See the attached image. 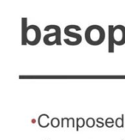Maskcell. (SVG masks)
<instances>
[{
	"mask_svg": "<svg viewBox=\"0 0 125 140\" xmlns=\"http://www.w3.org/2000/svg\"><path fill=\"white\" fill-rule=\"evenodd\" d=\"M113 43L116 46H122L125 43V27L123 25H116L112 29Z\"/></svg>",
	"mask_w": 125,
	"mask_h": 140,
	"instance_id": "2",
	"label": "cell"
},
{
	"mask_svg": "<svg viewBox=\"0 0 125 140\" xmlns=\"http://www.w3.org/2000/svg\"><path fill=\"white\" fill-rule=\"evenodd\" d=\"M113 123H114V120L112 118H107V119L105 120V126L107 127H109V128L113 127V126H114Z\"/></svg>",
	"mask_w": 125,
	"mask_h": 140,
	"instance_id": "10",
	"label": "cell"
},
{
	"mask_svg": "<svg viewBox=\"0 0 125 140\" xmlns=\"http://www.w3.org/2000/svg\"><path fill=\"white\" fill-rule=\"evenodd\" d=\"M85 126V120L83 118H77L76 119V131H78L79 128H81Z\"/></svg>",
	"mask_w": 125,
	"mask_h": 140,
	"instance_id": "6",
	"label": "cell"
},
{
	"mask_svg": "<svg viewBox=\"0 0 125 140\" xmlns=\"http://www.w3.org/2000/svg\"><path fill=\"white\" fill-rule=\"evenodd\" d=\"M105 33L102 27L98 25H91L86 29L85 39L87 42L92 46L100 45L105 41Z\"/></svg>",
	"mask_w": 125,
	"mask_h": 140,
	"instance_id": "1",
	"label": "cell"
},
{
	"mask_svg": "<svg viewBox=\"0 0 125 140\" xmlns=\"http://www.w3.org/2000/svg\"><path fill=\"white\" fill-rule=\"evenodd\" d=\"M123 117H124V115L122 114V116H121L120 118H117V119L115 120L116 127H118V128H122V127H123Z\"/></svg>",
	"mask_w": 125,
	"mask_h": 140,
	"instance_id": "7",
	"label": "cell"
},
{
	"mask_svg": "<svg viewBox=\"0 0 125 140\" xmlns=\"http://www.w3.org/2000/svg\"><path fill=\"white\" fill-rule=\"evenodd\" d=\"M103 126H104V123L103 122H98V124H97V127L98 128H101Z\"/></svg>",
	"mask_w": 125,
	"mask_h": 140,
	"instance_id": "11",
	"label": "cell"
},
{
	"mask_svg": "<svg viewBox=\"0 0 125 140\" xmlns=\"http://www.w3.org/2000/svg\"><path fill=\"white\" fill-rule=\"evenodd\" d=\"M64 34H66L67 36L72 37V38H74V39H75L74 43H72L71 46H77V45H79V44H80V42H81V40H82L81 36H80V35L78 34V33H76V32H72V31H70V29H69V26H67V27L65 28V29H64Z\"/></svg>",
	"mask_w": 125,
	"mask_h": 140,
	"instance_id": "4",
	"label": "cell"
},
{
	"mask_svg": "<svg viewBox=\"0 0 125 140\" xmlns=\"http://www.w3.org/2000/svg\"><path fill=\"white\" fill-rule=\"evenodd\" d=\"M104 121V120H103L102 118H98V119H97V123H98V122H103Z\"/></svg>",
	"mask_w": 125,
	"mask_h": 140,
	"instance_id": "12",
	"label": "cell"
},
{
	"mask_svg": "<svg viewBox=\"0 0 125 140\" xmlns=\"http://www.w3.org/2000/svg\"><path fill=\"white\" fill-rule=\"evenodd\" d=\"M86 124H87V127H89V128H92V127L94 126V125H95V120L93 119V118H88L86 121Z\"/></svg>",
	"mask_w": 125,
	"mask_h": 140,
	"instance_id": "9",
	"label": "cell"
},
{
	"mask_svg": "<svg viewBox=\"0 0 125 140\" xmlns=\"http://www.w3.org/2000/svg\"><path fill=\"white\" fill-rule=\"evenodd\" d=\"M59 124H60V121L58 120V118H52L51 120V126L53 128H57V127L59 126Z\"/></svg>",
	"mask_w": 125,
	"mask_h": 140,
	"instance_id": "8",
	"label": "cell"
},
{
	"mask_svg": "<svg viewBox=\"0 0 125 140\" xmlns=\"http://www.w3.org/2000/svg\"><path fill=\"white\" fill-rule=\"evenodd\" d=\"M27 34H31V40L28 41L31 45H36L40 42V37H41V34H40V30L37 26L33 25L31 27L28 28L27 29Z\"/></svg>",
	"mask_w": 125,
	"mask_h": 140,
	"instance_id": "3",
	"label": "cell"
},
{
	"mask_svg": "<svg viewBox=\"0 0 125 140\" xmlns=\"http://www.w3.org/2000/svg\"><path fill=\"white\" fill-rule=\"evenodd\" d=\"M109 52L112 53L114 52V43H113V38H112V29H113V26L109 25Z\"/></svg>",
	"mask_w": 125,
	"mask_h": 140,
	"instance_id": "5",
	"label": "cell"
}]
</instances>
